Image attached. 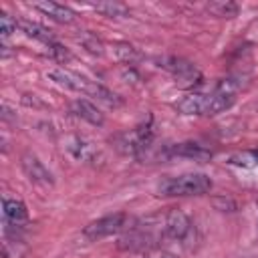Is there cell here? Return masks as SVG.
I'll return each instance as SVG.
<instances>
[{"mask_svg":"<svg viewBox=\"0 0 258 258\" xmlns=\"http://www.w3.org/2000/svg\"><path fill=\"white\" fill-rule=\"evenodd\" d=\"M234 95L214 91L210 95L204 93H189L183 99H179L173 107L181 115H218L234 105Z\"/></svg>","mask_w":258,"mask_h":258,"instance_id":"6da1fadb","label":"cell"},{"mask_svg":"<svg viewBox=\"0 0 258 258\" xmlns=\"http://www.w3.org/2000/svg\"><path fill=\"white\" fill-rule=\"evenodd\" d=\"M212 189V179L206 173H181L167 177L157 185V194L165 198H183V196H202Z\"/></svg>","mask_w":258,"mask_h":258,"instance_id":"7a4b0ae2","label":"cell"},{"mask_svg":"<svg viewBox=\"0 0 258 258\" xmlns=\"http://www.w3.org/2000/svg\"><path fill=\"white\" fill-rule=\"evenodd\" d=\"M157 62L161 69H165L173 77L175 85H179L181 89H191L202 83L200 69L181 56H161V58H157Z\"/></svg>","mask_w":258,"mask_h":258,"instance_id":"3957f363","label":"cell"},{"mask_svg":"<svg viewBox=\"0 0 258 258\" xmlns=\"http://www.w3.org/2000/svg\"><path fill=\"white\" fill-rule=\"evenodd\" d=\"M151 137H153V129H151V123H143L131 131H125L121 135L115 137V147L125 153V155H139L143 149L149 147L151 143Z\"/></svg>","mask_w":258,"mask_h":258,"instance_id":"277c9868","label":"cell"},{"mask_svg":"<svg viewBox=\"0 0 258 258\" xmlns=\"http://www.w3.org/2000/svg\"><path fill=\"white\" fill-rule=\"evenodd\" d=\"M127 222H129V218L123 212L109 214V216H103V218L93 220L91 224H87L85 230H83V234L89 240H101V238H107L111 234H117V232L125 230L127 228Z\"/></svg>","mask_w":258,"mask_h":258,"instance_id":"5b68a950","label":"cell"},{"mask_svg":"<svg viewBox=\"0 0 258 258\" xmlns=\"http://www.w3.org/2000/svg\"><path fill=\"white\" fill-rule=\"evenodd\" d=\"M64 149H67L77 161H83V163L95 165V163L101 159L99 149H97L91 141H87L85 137H81V135H67V137H64Z\"/></svg>","mask_w":258,"mask_h":258,"instance_id":"8992f818","label":"cell"},{"mask_svg":"<svg viewBox=\"0 0 258 258\" xmlns=\"http://www.w3.org/2000/svg\"><path fill=\"white\" fill-rule=\"evenodd\" d=\"M191 230L189 218L181 210H169L163 216V234L169 240H183Z\"/></svg>","mask_w":258,"mask_h":258,"instance_id":"52a82bcc","label":"cell"},{"mask_svg":"<svg viewBox=\"0 0 258 258\" xmlns=\"http://www.w3.org/2000/svg\"><path fill=\"white\" fill-rule=\"evenodd\" d=\"M20 165H22V171L26 173V177L30 181H36V183H42V185H52L54 183L52 173L44 167V163L34 153H24L22 159H20Z\"/></svg>","mask_w":258,"mask_h":258,"instance_id":"ba28073f","label":"cell"},{"mask_svg":"<svg viewBox=\"0 0 258 258\" xmlns=\"http://www.w3.org/2000/svg\"><path fill=\"white\" fill-rule=\"evenodd\" d=\"M2 214H4V224H6V232H10L12 228L18 230L24 226L26 218H28V212H26V206L20 202V200H4L2 202Z\"/></svg>","mask_w":258,"mask_h":258,"instance_id":"9c48e42d","label":"cell"},{"mask_svg":"<svg viewBox=\"0 0 258 258\" xmlns=\"http://www.w3.org/2000/svg\"><path fill=\"white\" fill-rule=\"evenodd\" d=\"M167 155H173V157H187V159H194V161H210L212 159V151L200 143H194V141H183V143H175V145H169L167 147Z\"/></svg>","mask_w":258,"mask_h":258,"instance_id":"30bf717a","label":"cell"},{"mask_svg":"<svg viewBox=\"0 0 258 258\" xmlns=\"http://www.w3.org/2000/svg\"><path fill=\"white\" fill-rule=\"evenodd\" d=\"M71 111L77 115V117H81V119H85L87 123H91V125H103L105 123V117H103V113L99 111V107L95 105V103H91V101H87V99H75L73 103H71Z\"/></svg>","mask_w":258,"mask_h":258,"instance_id":"8fae6325","label":"cell"},{"mask_svg":"<svg viewBox=\"0 0 258 258\" xmlns=\"http://www.w3.org/2000/svg\"><path fill=\"white\" fill-rule=\"evenodd\" d=\"M48 79L69 91H81L85 93V87H87V79L85 77H79L71 71H64V69H52L48 71Z\"/></svg>","mask_w":258,"mask_h":258,"instance_id":"7c38bea8","label":"cell"},{"mask_svg":"<svg viewBox=\"0 0 258 258\" xmlns=\"http://www.w3.org/2000/svg\"><path fill=\"white\" fill-rule=\"evenodd\" d=\"M34 8L40 10L42 14H46L50 20L60 22V24H71L75 20V12L69 6L58 4V2H36Z\"/></svg>","mask_w":258,"mask_h":258,"instance_id":"4fadbf2b","label":"cell"},{"mask_svg":"<svg viewBox=\"0 0 258 258\" xmlns=\"http://www.w3.org/2000/svg\"><path fill=\"white\" fill-rule=\"evenodd\" d=\"M85 93H87L89 97H93V99H97V101L109 105V107H121V105H123V99H121L117 93H113L111 89H107L105 85H101V83L87 81Z\"/></svg>","mask_w":258,"mask_h":258,"instance_id":"5bb4252c","label":"cell"},{"mask_svg":"<svg viewBox=\"0 0 258 258\" xmlns=\"http://www.w3.org/2000/svg\"><path fill=\"white\" fill-rule=\"evenodd\" d=\"M18 26L22 28V32H24L26 36H30V38H34V40H40V42H44V44L54 42V34H52V30H48L46 26H42V24H38V22L20 20Z\"/></svg>","mask_w":258,"mask_h":258,"instance_id":"9a60e30c","label":"cell"},{"mask_svg":"<svg viewBox=\"0 0 258 258\" xmlns=\"http://www.w3.org/2000/svg\"><path fill=\"white\" fill-rule=\"evenodd\" d=\"M113 52H115L117 60H121L127 67H133V64H137L141 60V52L129 42H115L113 44Z\"/></svg>","mask_w":258,"mask_h":258,"instance_id":"2e32d148","label":"cell"},{"mask_svg":"<svg viewBox=\"0 0 258 258\" xmlns=\"http://www.w3.org/2000/svg\"><path fill=\"white\" fill-rule=\"evenodd\" d=\"M91 8L105 16H111V18H121V16L129 14V8L121 2H97V4H91Z\"/></svg>","mask_w":258,"mask_h":258,"instance_id":"e0dca14e","label":"cell"},{"mask_svg":"<svg viewBox=\"0 0 258 258\" xmlns=\"http://www.w3.org/2000/svg\"><path fill=\"white\" fill-rule=\"evenodd\" d=\"M206 10L210 14H214V16H218V18H234L238 14V4L220 0V2H210L206 6Z\"/></svg>","mask_w":258,"mask_h":258,"instance_id":"ac0fdd59","label":"cell"},{"mask_svg":"<svg viewBox=\"0 0 258 258\" xmlns=\"http://www.w3.org/2000/svg\"><path fill=\"white\" fill-rule=\"evenodd\" d=\"M230 163H234V165H242V167H258V149L236 153V155L230 157Z\"/></svg>","mask_w":258,"mask_h":258,"instance_id":"d6986e66","label":"cell"},{"mask_svg":"<svg viewBox=\"0 0 258 258\" xmlns=\"http://www.w3.org/2000/svg\"><path fill=\"white\" fill-rule=\"evenodd\" d=\"M46 52H48V56L52 58V60H56V62H67V60H71V52L60 44V42H50V44H46Z\"/></svg>","mask_w":258,"mask_h":258,"instance_id":"ffe728a7","label":"cell"},{"mask_svg":"<svg viewBox=\"0 0 258 258\" xmlns=\"http://www.w3.org/2000/svg\"><path fill=\"white\" fill-rule=\"evenodd\" d=\"M16 26H18V22H16L10 14L2 12V16H0V34L6 38V36H10V34L16 30Z\"/></svg>","mask_w":258,"mask_h":258,"instance_id":"44dd1931","label":"cell"},{"mask_svg":"<svg viewBox=\"0 0 258 258\" xmlns=\"http://www.w3.org/2000/svg\"><path fill=\"white\" fill-rule=\"evenodd\" d=\"M81 42H83V46H85L89 52H93V54H99V56L103 54V42H101L97 36H93V34H87V36H85Z\"/></svg>","mask_w":258,"mask_h":258,"instance_id":"7402d4cb","label":"cell"},{"mask_svg":"<svg viewBox=\"0 0 258 258\" xmlns=\"http://www.w3.org/2000/svg\"><path fill=\"white\" fill-rule=\"evenodd\" d=\"M212 204L216 206V210L220 212H236V202L230 198H214Z\"/></svg>","mask_w":258,"mask_h":258,"instance_id":"603a6c76","label":"cell"},{"mask_svg":"<svg viewBox=\"0 0 258 258\" xmlns=\"http://www.w3.org/2000/svg\"><path fill=\"white\" fill-rule=\"evenodd\" d=\"M145 258H177V256H173L171 252H167V250H159V248H153V250H149L147 252V256Z\"/></svg>","mask_w":258,"mask_h":258,"instance_id":"cb8c5ba5","label":"cell"}]
</instances>
